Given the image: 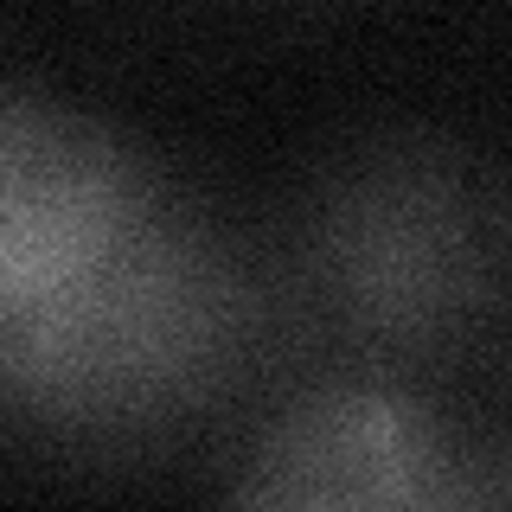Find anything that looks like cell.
I'll return each mask as SVG.
<instances>
[{"label":"cell","instance_id":"obj_1","mask_svg":"<svg viewBox=\"0 0 512 512\" xmlns=\"http://www.w3.org/2000/svg\"><path fill=\"white\" fill-rule=\"evenodd\" d=\"M237 327V269L154 180L64 282L0 320V391L45 416L116 423L173 404Z\"/></svg>","mask_w":512,"mask_h":512},{"label":"cell","instance_id":"obj_4","mask_svg":"<svg viewBox=\"0 0 512 512\" xmlns=\"http://www.w3.org/2000/svg\"><path fill=\"white\" fill-rule=\"evenodd\" d=\"M237 506H455L468 455L423 404L384 391L301 397L250 448Z\"/></svg>","mask_w":512,"mask_h":512},{"label":"cell","instance_id":"obj_3","mask_svg":"<svg viewBox=\"0 0 512 512\" xmlns=\"http://www.w3.org/2000/svg\"><path fill=\"white\" fill-rule=\"evenodd\" d=\"M148 173L103 122L0 84V320L64 282L122 224Z\"/></svg>","mask_w":512,"mask_h":512},{"label":"cell","instance_id":"obj_2","mask_svg":"<svg viewBox=\"0 0 512 512\" xmlns=\"http://www.w3.org/2000/svg\"><path fill=\"white\" fill-rule=\"evenodd\" d=\"M320 256L352 320L397 340H423L455 327L487 295L506 237L500 212L474 199L468 173L391 160L333 205Z\"/></svg>","mask_w":512,"mask_h":512}]
</instances>
